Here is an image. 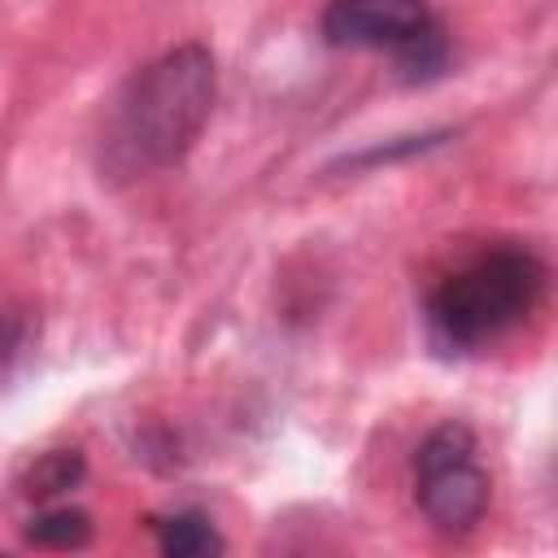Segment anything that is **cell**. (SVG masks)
<instances>
[{
	"mask_svg": "<svg viewBox=\"0 0 558 558\" xmlns=\"http://www.w3.org/2000/svg\"><path fill=\"white\" fill-rule=\"evenodd\" d=\"M218 96L214 52L179 44L140 65L109 100L96 126V174L109 187L144 183L179 166L201 140Z\"/></svg>",
	"mask_w": 558,
	"mask_h": 558,
	"instance_id": "1",
	"label": "cell"
},
{
	"mask_svg": "<svg viewBox=\"0 0 558 558\" xmlns=\"http://www.w3.org/2000/svg\"><path fill=\"white\" fill-rule=\"evenodd\" d=\"M541 292L545 266L536 253L514 244L488 248L427 296V336L445 353H475L514 331L541 305Z\"/></svg>",
	"mask_w": 558,
	"mask_h": 558,
	"instance_id": "2",
	"label": "cell"
},
{
	"mask_svg": "<svg viewBox=\"0 0 558 558\" xmlns=\"http://www.w3.org/2000/svg\"><path fill=\"white\" fill-rule=\"evenodd\" d=\"M493 484L480 466L475 432L458 418L436 423L414 449V501L440 536H466L488 510Z\"/></svg>",
	"mask_w": 558,
	"mask_h": 558,
	"instance_id": "3",
	"label": "cell"
},
{
	"mask_svg": "<svg viewBox=\"0 0 558 558\" xmlns=\"http://www.w3.org/2000/svg\"><path fill=\"white\" fill-rule=\"evenodd\" d=\"M318 31L331 48H362V52H392L423 44L436 35V17L427 0H331L318 17Z\"/></svg>",
	"mask_w": 558,
	"mask_h": 558,
	"instance_id": "4",
	"label": "cell"
},
{
	"mask_svg": "<svg viewBox=\"0 0 558 558\" xmlns=\"http://www.w3.org/2000/svg\"><path fill=\"white\" fill-rule=\"evenodd\" d=\"M157 549L166 558H214L227 549V541L201 510H179L157 523Z\"/></svg>",
	"mask_w": 558,
	"mask_h": 558,
	"instance_id": "5",
	"label": "cell"
},
{
	"mask_svg": "<svg viewBox=\"0 0 558 558\" xmlns=\"http://www.w3.org/2000/svg\"><path fill=\"white\" fill-rule=\"evenodd\" d=\"M26 541L39 549H83L92 541V519L78 506H52L31 519Z\"/></svg>",
	"mask_w": 558,
	"mask_h": 558,
	"instance_id": "6",
	"label": "cell"
},
{
	"mask_svg": "<svg viewBox=\"0 0 558 558\" xmlns=\"http://www.w3.org/2000/svg\"><path fill=\"white\" fill-rule=\"evenodd\" d=\"M83 480V458L74 449H52L44 458H35L31 475H26V497H57L65 488H74Z\"/></svg>",
	"mask_w": 558,
	"mask_h": 558,
	"instance_id": "7",
	"label": "cell"
}]
</instances>
